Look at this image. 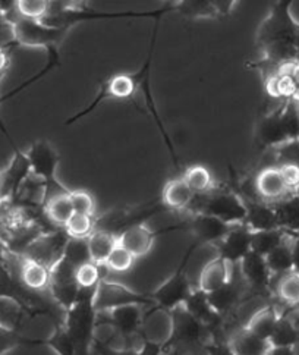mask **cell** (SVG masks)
I'll return each instance as SVG.
<instances>
[{
	"mask_svg": "<svg viewBox=\"0 0 299 355\" xmlns=\"http://www.w3.org/2000/svg\"><path fill=\"white\" fill-rule=\"evenodd\" d=\"M201 213L215 216L224 223L232 225L245 220L246 218V205L233 193L220 191L208 193L203 201Z\"/></svg>",
	"mask_w": 299,
	"mask_h": 355,
	"instance_id": "obj_1",
	"label": "cell"
},
{
	"mask_svg": "<svg viewBox=\"0 0 299 355\" xmlns=\"http://www.w3.org/2000/svg\"><path fill=\"white\" fill-rule=\"evenodd\" d=\"M15 39L17 43L27 46H44L48 43H55L60 28H48L40 21L19 18L14 22Z\"/></svg>",
	"mask_w": 299,
	"mask_h": 355,
	"instance_id": "obj_2",
	"label": "cell"
},
{
	"mask_svg": "<svg viewBox=\"0 0 299 355\" xmlns=\"http://www.w3.org/2000/svg\"><path fill=\"white\" fill-rule=\"evenodd\" d=\"M27 157L31 164L33 175L39 176L48 185L55 182V172L57 166V153L55 148L50 146L47 141L35 143L27 153Z\"/></svg>",
	"mask_w": 299,
	"mask_h": 355,
	"instance_id": "obj_3",
	"label": "cell"
},
{
	"mask_svg": "<svg viewBox=\"0 0 299 355\" xmlns=\"http://www.w3.org/2000/svg\"><path fill=\"white\" fill-rule=\"evenodd\" d=\"M31 164L27 157V155L21 153V151L17 150V153L9 163V166L0 172L2 175V187H0V197L3 200H12L21 185L25 182V180L31 175Z\"/></svg>",
	"mask_w": 299,
	"mask_h": 355,
	"instance_id": "obj_4",
	"label": "cell"
},
{
	"mask_svg": "<svg viewBox=\"0 0 299 355\" xmlns=\"http://www.w3.org/2000/svg\"><path fill=\"white\" fill-rule=\"evenodd\" d=\"M136 302H145L140 295L131 293L129 289L123 288L118 284H106L102 282L97 286L94 306L98 310H114L122 306H128V304Z\"/></svg>",
	"mask_w": 299,
	"mask_h": 355,
	"instance_id": "obj_5",
	"label": "cell"
},
{
	"mask_svg": "<svg viewBox=\"0 0 299 355\" xmlns=\"http://www.w3.org/2000/svg\"><path fill=\"white\" fill-rule=\"evenodd\" d=\"M251 239H253V232L248 230H244V227H236V230H232L226 234L221 241H220V257L230 263H241V260L251 252Z\"/></svg>",
	"mask_w": 299,
	"mask_h": 355,
	"instance_id": "obj_6",
	"label": "cell"
},
{
	"mask_svg": "<svg viewBox=\"0 0 299 355\" xmlns=\"http://www.w3.org/2000/svg\"><path fill=\"white\" fill-rule=\"evenodd\" d=\"M154 243V235L143 225H132L123 230L118 238V244L128 250L131 254L136 257H143L152 250Z\"/></svg>",
	"mask_w": 299,
	"mask_h": 355,
	"instance_id": "obj_7",
	"label": "cell"
},
{
	"mask_svg": "<svg viewBox=\"0 0 299 355\" xmlns=\"http://www.w3.org/2000/svg\"><path fill=\"white\" fill-rule=\"evenodd\" d=\"M191 288L186 277L181 273L174 275L169 281L157 289L154 298L165 309H176L181 304H185L191 295Z\"/></svg>",
	"mask_w": 299,
	"mask_h": 355,
	"instance_id": "obj_8",
	"label": "cell"
},
{
	"mask_svg": "<svg viewBox=\"0 0 299 355\" xmlns=\"http://www.w3.org/2000/svg\"><path fill=\"white\" fill-rule=\"evenodd\" d=\"M255 185L258 196L264 201H280L289 193L284 185L279 168L261 169L255 178Z\"/></svg>",
	"mask_w": 299,
	"mask_h": 355,
	"instance_id": "obj_9",
	"label": "cell"
},
{
	"mask_svg": "<svg viewBox=\"0 0 299 355\" xmlns=\"http://www.w3.org/2000/svg\"><path fill=\"white\" fill-rule=\"evenodd\" d=\"M246 226L251 232L279 230L276 209L264 201H254L246 205Z\"/></svg>",
	"mask_w": 299,
	"mask_h": 355,
	"instance_id": "obj_10",
	"label": "cell"
},
{
	"mask_svg": "<svg viewBox=\"0 0 299 355\" xmlns=\"http://www.w3.org/2000/svg\"><path fill=\"white\" fill-rule=\"evenodd\" d=\"M241 270L246 284L257 289H263L270 285L271 272L266 263V259L260 254H255L254 251L241 260Z\"/></svg>",
	"mask_w": 299,
	"mask_h": 355,
	"instance_id": "obj_11",
	"label": "cell"
},
{
	"mask_svg": "<svg viewBox=\"0 0 299 355\" xmlns=\"http://www.w3.org/2000/svg\"><path fill=\"white\" fill-rule=\"evenodd\" d=\"M228 282H230L229 263L217 257L204 266L201 275H199V291L210 294Z\"/></svg>",
	"mask_w": 299,
	"mask_h": 355,
	"instance_id": "obj_12",
	"label": "cell"
},
{
	"mask_svg": "<svg viewBox=\"0 0 299 355\" xmlns=\"http://www.w3.org/2000/svg\"><path fill=\"white\" fill-rule=\"evenodd\" d=\"M19 277L24 286L31 291H42L52 282V270L39 261L25 257L19 266Z\"/></svg>",
	"mask_w": 299,
	"mask_h": 355,
	"instance_id": "obj_13",
	"label": "cell"
},
{
	"mask_svg": "<svg viewBox=\"0 0 299 355\" xmlns=\"http://www.w3.org/2000/svg\"><path fill=\"white\" fill-rule=\"evenodd\" d=\"M194 231L201 241L215 243V241H221L226 236V234L230 231V225L224 223L215 216H210V214L198 213L194 222Z\"/></svg>",
	"mask_w": 299,
	"mask_h": 355,
	"instance_id": "obj_14",
	"label": "cell"
},
{
	"mask_svg": "<svg viewBox=\"0 0 299 355\" xmlns=\"http://www.w3.org/2000/svg\"><path fill=\"white\" fill-rule=\"evenodd\" d=\"M257 135H258L260 143L270 148H276L283 143L289 141L288 137L284 134L283 125L280 122L279 112L270 113V115L264 118V121L258 125Z\"/></svg>",
	"mask_w": 299,
	"mask_h": 355,
	"instance_id": "obj_15",
	"label": "cell"
},
{
	"mask_svg": "<svg viewBox=\"0 0 299 355\" xmlns=\"http://www.w3.org/2000/svg\"><path fill=\"white\" fill-rule=\"evenodd\" d=\"M44 213L48 218V220L53 225L65 226L75 213L69 193L62 191V193H56L55 196L50 197L46 202Z\"/></svg>",
	"mask_w": 299,
	"mask_h": 355,
	"instance_id": "obj_16",
	"label": "cell"
},
{
	"mask_svg": "<svg viewBox=\"0 0 299 355\" xmlns=\"http://www.w3.org/2000/svg\"><path fill=\"white\" fill-rule=\"evenodd\" d=\"M118 245V238L116 235L110 234L107 231H94L89 236V247H90V254H91V261L103 266L107 263V259L110 257L111 251L115 250Z\"/></svg>",
	"mask_w": 299,
	"mask_h": 355,
	"instance_id": "obj_17",
	"label": "cell"
},
{
	"mask_svg": "<svg viewBox=\"0 0 299 355\" xmlns=\"http://www.w3.org/2000/svg\"><path fill=\"white\" fill-rule=\"evenodd\" d=\"M110 313L115 329L122 335H134L136 329L140 327L141 311L136 304H128V306L114 309L110 310Z\"/></svg>",
	"mask_w": 299,
	"mask_h": 355,
	"instance_id": "obj_18",
	"label": "cell"
},
{
	"mask_svg": "<svg viewBox=\"0 0 299 355\" xmlns=\"http://www.w3.org/2000/svg\"><path fill=\"white\" fill-rule=\"evenodd\" d=\"M194 196L195 194L191 191V188L185 182L183 178H179V180H173L166 185L163 191V201L166 206L174 210H181L190 207Z\"/></svg>",
	"mask_w": 299,
	"mask_h": 355,
	"instance_id": "obj_19",
	"label": "cell"
},
{
	"mask_svg": "<svg viewBox=\"0 0 299 355\" xmlns=\"http://www.w3.org/2000/svg\"><path fill=\"white\" fill-rule=\"evenodd\" d=\"M278 214L280 230L299 231V196H289L282 198L278 206H274Z\"/></svg>",
	"mask_w": 299,
	"mask_h": 355,
	"instance_id": "obj_20",
	"label": "cell"
},
{
	"mask_svg": "<svg viewBox=\"0 0 299 355\" xmlns=\"http://www.w3.org/2000/svg\"><path fill=\"white\" fill-rule=\"evenodd\" d=\"M278 322H279V315L276 310L264 307L253 315V319L248 322L246 329L255 336L269 342Z\"/></svg>",
	"mask_w": 299,
	"mask_h": 355,
	"instance_id": "obj_21",
	"label": "cell"
},
{
	"mask_svg": "<svg viewBox=\"0 0 299 355\" xmlns=\"http://www.w3.org/2000/svg\"><path fill=\"white\" fill-rule=\"evenodd\" d=\"M230 347L236 355H264L270 344L245 329L244 332L235 336Z\"/></svg>",
	"mask_w": 299,
	"mask_h": 355,
	"instance_id": "obj_22",
	"label": "cell"
},
{
	"mask_svg": "<svg viewBox=\"0 0 299 355\" xmlns=\"http://www.w3.org/2000/svg\"><path fill=\"white\" fill-rule=\"evenodd\" d=\"M183 180L194 194H208L210 191H213V175L201 164H194L190 169H186Z\"/></svg>",
	"mask_w": 299,
	"mask_h": 355,
	"instance_id": "obj_23",
	"label": "cell"
},
{
	"mask_svg": "<svg viewBox=\"0 0 299 355\" xmlns=\"http://www.w3.org/2000/svg\"><path fill=\"white\" fill-rule=\"evenodd\" d=\"M264 259L271 275L283 276L286 273L293 272L292 248H291V244L286 243V241L278 248H274Z\"/></svg>",
	"mask_w": 299,
	"mask_h": 355,
	"instance_id": "obj_24",
	"label": "cell"
},
{
	"mask_svg": "<svg viewBox=\"0 0 299 355\" xmlns=\"http://www.w3.org/2000/svg\"><path fill=\"white\" fill-rule=\"evenodd\" d=\"M207 298L211 309H213L216 313L229 311L232 310L235 302L239 298V289L230 281L226 285H223L221 288L213 291V293L207 294Z\"/></svg>",
	"mask_w": 299,
	"mask_h": 355,
	"instance_id": "obj_25",
	"label": "cell"
},
{
	"mask_svg": "<svg viewBox=\"0 0 299 355\" xmlns=\"http://www.w3.org/2000/svg\"><path fill=\"white\" fill-rule=\"evenodd\" d=\"M283 243H284V235L280 227L279 230H271V231L253 232L251 251H254L255 254L266 257L274 248H278Z\"/></svg>",
	"mask_w": 299,
	"mask_h": 355,
	"instance_id": "obj_26",
	"label": "cell"
},
{
	"mask_svg": "<svg viewBox=\"0 0 299 355\" xmlns=\"http://www.w3.org/2000/svg\"><path fill=\"white\" fill-rule=\"evenodd\" d=\"M183 306H185V310L188 311L194 317V319H197L201 323L210 322L211 319H213V315L216 314V311L210 306L207 294L203 293V291L191 293L190 298L186 300Z\"/></svg>",
	"mask_w": 299,
	"mask_h": 355,
	"instance_id": "obj_27",
	"label": "cell"
},
{
	"mask_svg": "<svg viewBox=\"0 0 299 355\" xmlns=\"http://www.w3.org/2000/svg\"><path fill=\"white\" fill-rule=\"evenodd\" d=\"M299 340V332L296 326L289 319H280L274 327V332L269 340L270 347H295Z\"/></svg>",
	"mask_w": 299,
	"mask_h": 355,
	"instance_id": "obj_28",
	"label": "cell"
},
{
	"mask_svg": "<svg viewBox=\"0 0 299 355\" xmlns=\"http://www.w3.org/2000/svg\"><path fill=\"white\" fill-rule=\"evenodd\" d=\"M64 259L75 266V268L90 263L91 254L89 247V238H69L64 251Z\"/></svg>",
	"mask_w": 299,
	"mask_h": 355,
	"instance_id": "obj_29",
	"label": "cell"
},
{
	"mask_svg": "<svg viewBox=\"0 0 299 355\" xmlns=\"http://www.w3.org/2000/svg\"><path fill=\"white\" fill-rule=\"evenodd\" d=\"M201 322H198L188 311H185V314H181L176 319V323L173 324V334H176L182 340L194 342L201 336Z\"/></svg>",
	"mask_w": 299,
	"mask_h": 355,
	"instance_id": "obj_30",
	"label": "cell"
},
{
	"mask_svg": "<svg viewBox=\"0 0 299 355\" xmlns=\"http://www.w3.org/2000/svg\"><path fill=\"white\" fill-rule=\"evenodd\" d=\"M135 80L131 75L119 73L116 77L111 78L109 84L106 85V90L103 93V97H115V98H128L135 92Z\"/></svg>",
	"mask_w": 299,
	"mask_h": 355,
	"instance_id": "obj_31",
	"label": "cell"
},
{
	"mask_svg": "<svg viewBox=\"0 0 299 355\" xmlns=\"http://www.w3.org/2000/svg\"><path fill=\"white\" fill-rule=\"evenodd\" d=\"M278 294L282 301L289 306H296L299 304V273L291 272L280 276L278 284Z\"/></svg>",
	"mask_w": 299,
	"mask_h": 355,
	"instance_id": "obj_32",
	"label": "cell"
},
{
	"mask_svg": "<svg viewBox=\"0 0 299 355\" xmlns=\"http://www.w3.org/2000/svg\"><path fill=\"white\" fill-rule=\"evenodd\" d=\"M94 219L90 214L73 213V216L65 225L69 238H89L94 232Z\"/></svg>",
	"mask_w": 299,
	"mask_h": 355,
	"instance_id": "obj_33",
	"label": "cell"
},
{
	"mask_svg": "<svg viewBox=\"0 0 299 355\" xmlns=\"http://www.w3.org/2000/svg\"><path fill=\"white\" fill-rule=\"evenodd\" d=\"M280 122L283 130L289 141L292 139H299V113L296 109V103H288L280 112Z\"/></svg>",
	"mask_w": 299,
	"mask_h": 355,
	"instance_id": "obj_34",
	"label": "cell"
},
{
	"mask_svg": "<svg viewBox=\"0 0 299 355\" xmlns=\"http://www.w3.org/2000/svg\"><path fill=\"white\" fill-rule=\"evenodd\" d=\"M100 268L102 266L93 261L78 266L77 270H75V282L80 288H96L98 285L100 276H102L100 275Z\"/></svg>",
	"mask_w": 299,
	"mask_h": 355,
	"instance_id": "obj_35",
	"label": "cell"
},
{
	"mask_svg": "<svg viewBox=\"0 0 299 355\" xmlns=\"http://www.w3.org/2000/svg\"><path fill=\"white\" fill-rule=\"evenodd\" d=\"M17 10L22 18L40 21L47 15L48 2H44V0H19L17 2Z\"/></svg>",
	"mask_w": 299,
	"mask_h": 355,
	"instance_id": "obj_36",
	"label": "cell"
},
{
	"mask_svg": "<svg viewBox=\"0 0 299 355\" xmlns=\"http://www.w3.org/2000/svg\"><path fill=\"white\" fill-rule=\"evenodd\" d=\"M274 156H276V166L283 164H296L299 166V139L286 141L282 146L274 148Z\"/></svg>",
	"mask_w": 299,
	"mask_h": 355,
	"instance_id": "obj_37",
	"label": "cell"
},
{
	"mask_svg": "<svg viewBox=\"0 0 299 355\" xmlns=\"http://www.w3.org/2000/svg\"><path fill=\"white\" fill-rule=\"evenodd\" d=\"M135 257L131 254L128 250H125L119 244L111 251L110 257L107 259L106 266L114 272H127L132 268Z\"/></svg>",
	"mask_w": 299,
	"mask_h": 355,
	"instance_id": "obj_38",
	"label": "cell"
},
{
	"mask_svg": "<svg viewBox=\"0 0 299 355\" xmlns=\"http://www.w3.org/2000/svg\"><path fill=\"white\" fill-rule=\"evenodd\" d=\"M69 197H71L75 213L90 214V216H93L96 210V201L90 193L78 189V191L69 193Z\"/></svg>",
	"mask_w": 299,
	"mask_h": 355,
	"instance_id": "obj_39",
	"label": "cell"
},
{
	"mask_svg": "<svg viewBox=\"0 0 299 355\" xmlns=\"http://www.w3.org/2000/svg\"><path fill=\"white\" fill-rule=\"evenodd\" d=\"M280 175L284 181L288 191H298L299 189V166L296 164H283L279 166Z\"/></svg>",
	"mask_w": 299,
	"mask_h": 355,
	"instance_id": "obj_40",
	"label": "cell"
},
{
	"mask_svg": "<svg viewBox=\"0 0 299 355\" xmlns=\"http://www.w3.org/2000/svg\"><path fill=\"white\" fill-rule=\"evenodd\" d=\"M9 62H10V59H9V50L0 47V78L3 77L6 69L9 68Z\"/></svg>",
	"mask_w": 299,
	"mask_h": 355,
	"instance_id": "obj_41",
	"label": "cell"
},
{
	"mask_svg": "<svg viewBox=\"0 0 299 355\" xmlns=\"http://www.w3.org/2000/svg\"><path fill=\"white\" fill-rule=\"evenodd\" d=\"M264 355H295L293 347H270Z\"/></svg>",
	"mask_w": 299,
	"mask_h": 355,
	"instance_id": "obj_42",
	"label": "cell"
},
{
	"mask_svg": "<svg viewBox=\"0 0 299 355\" xmlns=\"http://www.w3.org/2000/svg\"><path fill=\"white\" fill-rule=\"evenodd\" d=\"M292 248V261H293V272L299 273V236L291 244Z\"/></svg>",
	"mask_w": 299,
	"mask_h": 355,
	"instance_id": "obj_43",
	"label": "cell"
},
{
	"mask_svg": "<svg viewBox=\"0 0 299 355\" xmlns=\"http://www.w3.org/2000/svg\"><path fill=\"white\" fill-rule=\"evenodd\" d=\"M210 355H236L232 349V347H224V345H216L208 349Z\"/></svg>",
	"mask_w": 299,
	"mask_h": 355,
	"instance_id": "obj_44",
	"label": "cell"
},
{
	"mask_svg": "<svg viewBox=\"0 0 299 355\" xmlns=\"http://www.w3.org/2000/svg\"><path fill=\"white\" fill-rule=\"evenodd\" d=\"M291 75H292V78L295 80L296 85L299 87V63H293L292 69H291Z\"/></svg>",
	"mask_w": 299,
	"mask_h": 355,
	"instance_id": "obj_45",
	"label": "cell"
},
{
	"mask_svg": "<svg viewBox=\"0 0 299 355\" xmlns=\"http://www.w3.org/2000/svg\"><path fill=\"white\" fill-rule=\"evenodd\" d=\"M0 130H2V132H3L6 137H9V135H8V132H6V130H5V125L2 123V119H0Z\"/></svg>",
	"mask_w": 299,
	"mask_h": 355,
	"instance_id": "obj_46",
	"label": "cell"
},
{
	"mask_svg": "<svg viewBox=\"0 0 299 355\" xmlns=\"http://www.w3.org/2000/svg\"><path fill=\"white\" fill-rule=\"evenodd\" d=\"M296 109H298V113H299V101H296Z\"/></svg>",
	"mask_w": 299,
	"mask_h": 355,
	"instance_id": "obj_47",
	"label": "cell"
},
{
	"mask_svg": "<svg viewBox=\"0 0 299 355\" xmlns=\"http://www.w3.org/2000/svg\"><path fill=\"white\" fill-rule=\"evenodd\" d=\"M0 187H2V175H0Z\"/></svg>",
	"mask_w": 299,
	"mask_h": 355,
	"instance_id": "obj_48",
	"label": "cell"
},
{
	"mask_svg": "<svg viewBox=\"0 0 299 355\" xmlns=\"http://www.w3.org/2000/svg\"><path fill=\"white\" fill-rule=\"evenodd\" d=\"M2 200H3V198H2V197H0V205H2Z\"/></svg>",
	"mask_w": 299,
	"mask_h": 355,
	"instance_id": "obj_49",
	"label": "cell"
},
{
	"mask_svg": "<svg viewBox=\"0 0 299 355\" xmlns=\"http://www.w3.org/2000/svg\"><path fill=\"white\" fill-rule=\"evenodd\" d=\"M298 196H299V189H298Z\"/></svg>",
	"mask_w": 299,
	"mask_h": 355,
	"instance_id": "obj_50",
	"label": "cell"
}]
</instances>
